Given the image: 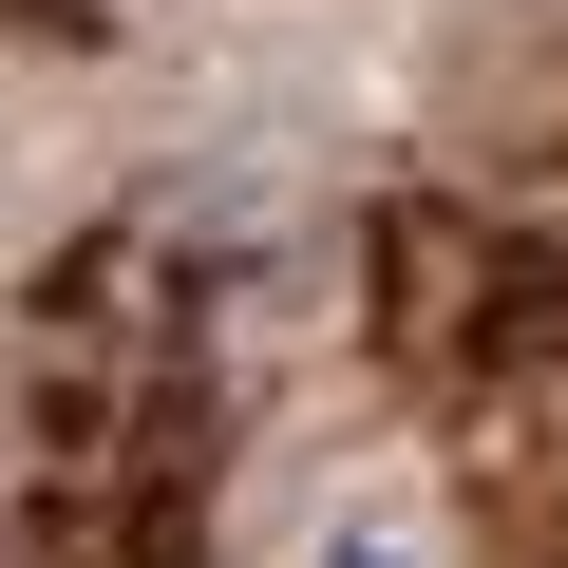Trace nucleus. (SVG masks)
Returning <instances> with one entry per match:
<instances>
[{
  "label": "nucleus",
  "mask_w": 568,
  "mask_h": 568,
  "mask_svg": "<svg viewBox=\"0 0 568 568\" xmlns=\"http://www.w3.org/2000/svg\"><path fill=\"white\" fill-rule=\"evenodd\" d=\"M342 568H398V549H342Z\"/></svg>",
  "instance_id": "1"
}]
</instances>
